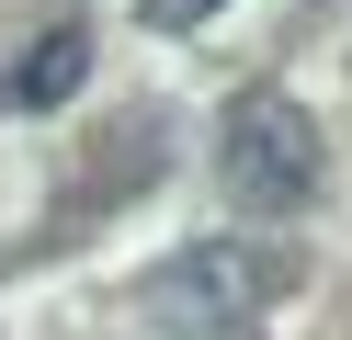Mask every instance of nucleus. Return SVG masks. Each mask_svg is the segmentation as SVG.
Returning <instances> with one entry per match:
<instances>
[{"label":"nucleus","mask_w":352,"mask_h":340,"mask_svg":"<svg viewBox=\"0 0 352 340\" xmlns=\"http://www.w3.org/2000/svg\"><path fill=\"white\" fill-rule=\"evenodd\" d=\"M273 295H284V261H273V249H250V238H193V249H170V261L148 272L137 306L160 317L170 340H239Z\"/></svg>","instance_id":"1"},{"label":"nucleus","mask_w":352,"mask_h":340,"mask_svg":"<svg viewBox=\"0 0 352 340\" xmlns=\"http://www.w3.org/2000/svg\"><path fill=\"white\" fill-rule=\"evenodd\" d=\"M216 181H228V204H250V216H296V204L318 193V125H307L296 91H239L228 102Z\"/></svg>","instance_id":"2"},{"label":"nucleus","mask_w":352,"mask_h":340,"mask_svg":"<svg viewBox=\"0 0 352 340\" xmlns=\"http://www.w3.org/2000/svg\"><path fill=\"white\" fill-rule=\"evenodd\" d=\"M80 80H91V34H80V23H57V34H34L23 57H12L0 102H12V113H57V102H69Z\"/></svg>","instance_id":"3"},{"label":"nucleus","mask_w":352,"mask_h":340,"mask_svg":"<svg viewBox=\"0 0 352 340\" xmlns=\"http://www.w3.org/2000/svg\"><path fill=\"white\" fill-rule=\"evenodd\" d=\"M216 0H148V23H160V34H182V23H205Z\"/></svg>","instance_id":"4"}]
</instances>
